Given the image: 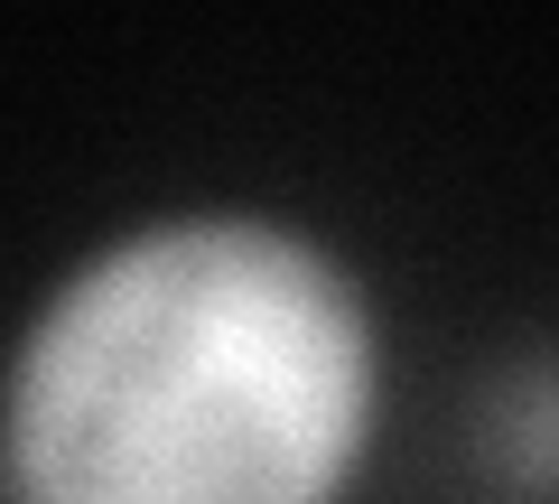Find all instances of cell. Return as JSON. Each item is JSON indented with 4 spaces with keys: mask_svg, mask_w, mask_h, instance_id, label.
Returning <instances> with one entry per match:
<instances>
[{
    "mask_svg": "<svg viewBox=\"0 0 559 504\" xmlns=\"http://www.w3.org/2000/svg\"><path fill=\"white\" fill-rule=\"evenodd\" d=\"M382 337L336 253L261 215L112 243L20 337L0 467L20 504H336Z\"/></svg>",
    "mask_w": 559,
    "mask_h": 504,
    "instance_id": "obj_1",
    "label": "cell"
},
{
    "mask_svg": "<svg viewBox=\"0 0 559 504\" xmlns=\"http://www.w3.org/2000/svg\"><path fill=\"white\" fill-rule=\"evenodd\" d=\"M476 467L513 504H559V355H522L485 384Z\"/></svg>",
    "mask_w": 559,
    "mask_h": 504,
    "instance_id": "obj_2",
    "label": "cell"
}]
</instances>
